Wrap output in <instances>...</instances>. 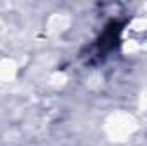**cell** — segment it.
<instances>
[{"label":"cell","instance_id":"1","mask_svg":"<svg viewBox=\"0 0 147 146\" xmlns=\"http://www.w3.org/2000/svg\"><path fill=\"white\" fill-rule=\"evenodd\" d=\"M120 31H121V26L118 23H111L108 24V28L105 29L103 36L98 40V53H108L111 52L116 45H118V38H120Z\"/></svg>","mask_w":147,"mask_h":146}]
</instances>
